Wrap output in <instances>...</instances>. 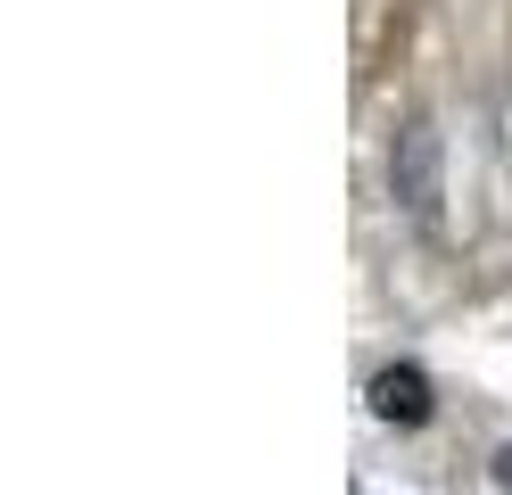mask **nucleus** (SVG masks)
I'll list each match as a JSON object with an SVG mask.
<instances>
[{
	"mask_svg": "<svg viewBox=\"0 0 512 495\" xmlns=\"http://www.w3.org/2000/svg\"><path fill=\"white\" fill-rule=\"evenodd\" d=\"M389 198L413 231H446V141L430 116H405L389 141Z\"/></svg>",
	"mask_w": 512,
	"mask_h": 495,
	"instance_id": "1",
	"label": "nucleus"
},
{
	"mask_svg": "<svg viewBox=\"0 0 512 495\" xmlns=\"http://www.w3.org/2000/svg\"><path fill=\"white\" fill-rule=\"evenodd\" d=\"M372 413L397 421V429H422L430 421V380L413 372V363H389V372L372 380Z\"/></svg>",
	"mask_w": 512,
	"mask_h": 495,
	"instance_id": "2",
	"label": "nucleus"
},
{
	"mask_svg": "<svg viewBox=\"0 0 512 495\" xmlns=\"http://www.w3.org/2000/svg\"><path fill=\"white\" fill-rule=\"evenodd\" d=\"M496 479H504V487H512V454H496Z\"/></svg>",
	"mask_w": 512,
	"mask_h": 495,
	"instance_id": "3",
	"label": "nucleus"
}]
</instances>
